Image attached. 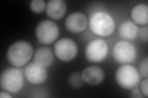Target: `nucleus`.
<instances>
[{"label": "nucleus", "instance_id": "1", "mask_svg": "<svg viewBox=\"0 0 148 98\" xmlns=\"http://www.w3.org/2000/svg\"><path fill=\"white\" fill-rule=\"evenodd\" d=\"M31 44L25 41H18L9 47L7 51L9 62L17 68L24 66L33 55Z\"/></svg>", "mask_w": 148, "mask_h": 98}, {"label": "nucleus", "instance_id": "2", "mask_svg": "<svg viewBox=\"0 0 148 98\" xmlns=\"http://www.w3.org/2000/svg\"><path fill=\"white\" fill-rule=\"evenodd\" d=\"M24 74L18 68H8L4 70L0 76L1 90L14 94L21 90L24 83Z\"/></svg>", "mask_w": 148, "mask_h": 98}, {"label": "nucleus", "instance_id": "3", "mask_svg": "<svg viewBox=\"0 0 148 98\" xmlns=\"http://www.w3.org/2000/svg\"><path fill=\"white\" fill-rule=\"evenodd\" d=\"M90 26L95 34L107 37L112 34L115 23L113 17L109 14L99 11L91 16L90 19Z\"/></svg>", "mask_w": 148, "mask_h": 98}, {"label": "nucleus", "instance_id": "4", "mask_svg": "<svg viewBox=\"0 0 148 98\" xmlns=\"http://www.w3.org/2000/svg\"><path fill=\"white\" fill-rule=\"evenodd\" d=\"M115 79L118 85L123 89L132 90L140 83V74L135 67L123 64L115 71Z\"/></svg>", "mask_w": 148, "mask_h": 98}, {"label": "nucleus", "instance_id": "5", "mask_svg": "<svg viewBox=\"0 0 148 98\" xmlns=\"http://www.w3.org/2000/svg\"><path fill=\"white\" fill-rule=\"evenodd\" d=\"M35 34L37 39L41 43L44 44H52L59 36V26L51 20H43L36 26Z\"/></svg>", "mask_w": 148, "mask_h": 98}, {"label": "nucleus", "instance_id": "6", "mask_svg": "<svg viewBox=\"0 0 148 98\" xmlns=\"http://www.w3.org/2000/svg\"><path fill=\"white\" fill-rule=\"evenodd\" d=\"M114 59L120 64L133 62L136 57L135 46L127 41H120L115 45L113 50Z\"/></svg>", "mask_w": 148, "mask_h": 98}, {"label": "nucleus", "instance_id": "7", "mask_svg": "<svg viewBox=\"0 0 148 98\" xmlns=\"http://www.w3.org/2000/svg\"><path fill=\"white\" fill-rule=\"evenodd\" d=\"M108 52L106 41L102 39L91 41L85 49V57L91 63H100L106 58Z\"/></svg>", "mask_w": 148, "mask_h": 98}, {"label": "nucleus", "instance_id": "8", "mask_svg": "<svg viewBox=\"0 0 148 98\" xmlns=\"http://www.w3.org/2000/svg\"><path fill=\"white\" fill-rule=\"evenodd\" d=\"M54 51L59 59L62 62H70L77 56L78 47L76 43L72 39L62 38L55 44Z\"/></svg>", "mask_w": 148, "mask_h": 98}, {"label": "nucleus", "instance_id": "9", "mask_svg": "<svg viewBox=\"0 0 148 98\" xmlns=\"http://www.w3.org/2000/svg\"><path fill=\"white\" fill-rule=\"evenodd\" d=\"M24 74L28 82L35 85L42 84L48 77V72L46 68L35 62L27 65L24 70Z\"/></svg>", "mask_w": 148, "mask_h": 98}, {"label": "nucleus", "instance_id": "10", "mask_svg": "<svg viewBox=\"0 0 148 98\" xmlns=\"http://www.w3.org/2000/svg\"><path fill=\"white\" fill-rule=\"evenodd\" d=\"M87 18L82 12H75L71 13L66 20L67 29L74 33H78L84 31L87 26Z\"/></svg>", "mask_w": 148, "mask_h": 98}, {"label": "nucleus", "instance_id": "11", "mask_svg": "<svg viewBox=\"0 0 148 98\" xmlns=\"http://www.w3.org/2000/svg\"><path fill=\"white\" fill-rule=\"evenodd\" d=\"M81 74L84 82L90 85H99L104 80L105 77L103 69L94 65L85 68Z\"/></svg>", "mask_w": 148, "mask_h": 98}, {"label": "nucleus", "instance_id": "12", "mask_svg": "<svg viewBox=\"0 0 148 98\" xmlns=\"http://www.w3.org/2000/svg\"><path fill=\"white\" fill-rule=\"evenodd\" d=\"M46 14L52 19L62 18L67 11V4L62 0H51L46 5Z\"/></svg>", "mask_w": 148, "mask_h": 98}, {"label": "nucleus", "instance_id": "13", "mask_svg": "<svg viewBox=\"0 0 148 98\" xmlns=\"http://www.w3.org/2000/svg\"><path fill=\"white\" fill-rule=\"evenodd\" d=\"M34 59V62L46 68L52 64L54 61V54L50 48L41 47L35 51Z\"/></svg>", "mask_w": 148, "mask_h": 98}, {"label": "nucleus", "instance_id": "14", "mask_svg": "<svg viewBox=\"0 0 148 98\" xmlns=\"http://www.w3.org/2000/svg\"><path fill=\"white\" fill-rule=\"evenodd\" d=\"M131 17L135 23L140 25H147L148 23V6L140 3L133 7L131 11Z\"/></svg>", "mask_w": 148, "mask_h": 98}, {"label": "nucleus", "instance_id": "15", "mask_svg": "<svg viewBox=\"0 0 148 98\" xmlns=\"http://www.w3.org/2000/svg\"><path fill=\"white\" fill-rule=\"evenodd\" d=\"M119 32L120 36L124 39H135L139 32V28L135 23L130 20L123 22L120 25Z\"/></svg>", "mask_w": 148, "mask_h": 98}, {"label": "nucleus", "instance_id": "16", "mask_svg": "<svg viewBox=\"0 0 148 98\" xmlns=\"http://www.w3.org/2000/svg\"><path fill=\"white\" fill-rule=\"evenodd\" d=\"M84 81L83 80L82 74L79 72H73L69 77V83L72 88L78 89L82 87Z\"/></svg>", "mask_w": 148, "mask_h": 98}, {"label": "nucleus", "instance_id": "17", "mask_svg": "<svg viewBox=\"0 0 148 98\" xmlns=\"http://www.w3.org/2000/svg\"><path fill=\"white\" fill-rule=\"evenodd\" d=\"M31 10L35 13L42 12L46 7L45 2L43 0H33L30 3Z\"/></svg>", "mask_w": 148, "mask_h": 98}, {"label": "nucleus", "instance_id": "18", "mask_svg": "<svg viewBox=\"0 0 148 98\" xmlns=\"http://www.w3.org/2000/svg\"><path fill=\"white\" fill-rule=\"evenodd\" d=\"M147 65H148V59L147 57L143 59L141 62L140 63V67H139V69H140V75L145 77V78H147L148 76V71H147Z\"/></svg>", "mask_w": 148, "mask_h": 98}, {"label": "nucleus", "instance_id": "19", "mask_svg": "<svg viewBox=\"0 0 148 98\" xmlns=\"http://www.w3.org/2000/svg\"><path fill=\"white\" fill-rule=\"evenodd\" d=\"M147 88H148V80L147 78H145L140 84V90L143 95H144L146 97H147Z\"/></svg>", "mask_w": 148, "mask_h": 98}, {"label": "nucleus", "instance_id": "20", "mask_svg": "<svg viewBox=\"0 0 148 98\" xmlns=\"http://www.w3.org/2000/svg\"><path fill=\"white\" fill-rule=\"evenodd\" d=\"M147 26L146 25L145 26L143 27L141 30L140 31V32H138L139 34H140V38L143 41L147 43V34H148V32H147Z\"/></svg>", "mask_w": 148, "mask_h": 98}, {"label": "nucleus", "instance_id": "21", "mask_svg": "<svg viewBox=\"0 0 148 98\" xmlns=\"http://www.w3.org/2000/svg\"><path fill=\"white\" fill-rule=\"evenodd\" d=\"M0 97L1 98H11L12 96L11 95L10 93L6 91L5 90H1L0 92Z\"/></svg>", "mask_w": 148, "mask_h": 98}, {"label": "nucleus", "instance_id": "22", "mask_svg": "<svg viewBox=\"0 0 148 98\" xmlns=\"http://www.w3.org/2000/svg\"><path fill=\"white\" fill-rule=\"evenodd\" d=\"M140 91L138 89H135L133 90V96L134 97H141V96L140 95Z\"/></svg>", "mask_w": 148, "mask_h": 98}]
</instances>
